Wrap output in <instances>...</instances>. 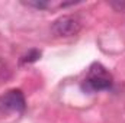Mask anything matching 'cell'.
Listing matches in <instances>:
<instances>
[{
  "label": "cell",
  "mask_w": 125,
  "mask_h": 123,
  "mask_svg": "<svg viewBox=\"0 0 125 123\" xmlns=\"http://www.w3.org/2000/svg\"><path fill=\"white\" fill-rule=\"evenodd\" d=\"M114 78L112 74L99 62L90 65L87 77L82 83V90L86 93H99L103 90H109L112 87Z\"/></svg>",
  "instance_id": "cell-1"
},
{
  "label": "cell",
  "mask_w": 125,
  "mask_h": 123,
  "mask_svg": "<svg viewBox=\"0 0 125 123\" xmlns=\"http://www.w3.org/2000/svg\"><path fill=\"white\" fill-rule=\"evenodd\" d=\"M52 32L57 36H74L82 29V22L77 16L73 15H65L58 18L52 23Z\"/></svg>",
  "instance_id": "cell-2"
},
{
  "label": "cell",
  "mask_w": 125,
  "mask_h": 123,
  "mask_svg": "<svg viewBox=\"0 0 125 123\" xmlns=\"http://www.w3.org/2000/svg\"><path fill=\"white\" fill-rule=\"evenodd\" d=\"M26 107L25 96L19 88H13L4 93L0 97V109L4 110H15V112H23Z\"/></svg>",
  "instance_id": "cell-3"
},
{
  "label": "cell",
  "mask_w": 125,
  "mask_h": 123,
  "mask_svg": "<svg viewBox=\"0 0 125 123\" xmlns=\"http://www.w3.org/2000/svg\"><path fill=\"white\" fill-rule=\"evenodd\" d=\"M41 57V51L38 49H31L28 54H25L22 58H21V64H31V62H35L36 60H39Z\"/></svg>",
  "instance_id": "cell-4"
},
{
  "label": "cell",
  "mask_w": 125,
  "mask_h": 123,
  "mask_svg": "<svg viewBox=\"0 0 125 123\" xmlns=\"http://www.w3.org/2000/svg\"><path fill=\"white\" fill-rule=\"evenodd\" d=\"M25 4H28V6H32V7H36V9H47V7H50V3L48 1H44V0H33V1H23Z\"/></svg>",
  "instance_id": "cell-5"
}]
</instances>
